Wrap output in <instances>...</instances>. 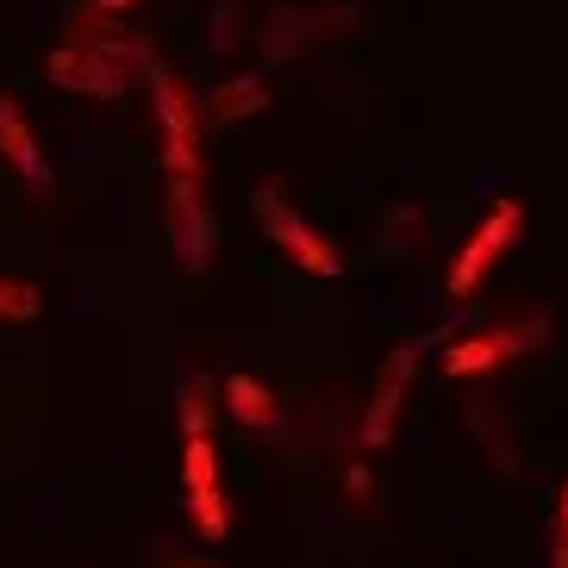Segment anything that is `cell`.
Masks as SVG:
<instances>
[{
	"label": "cell",
	"mask_w": 568,
	"mask_h": 568,
	"mask_svg": "<svg viewBox=\"0 0 568 568\" xmlns=\"http://www.w3.org/2000/svg\"><path fill=\"white\" fill-rule=\"evenodd\" d=\"M125 7H138V0H88V13L106 19V13H125Z\"/></svg>",
	"instance_id": "19"
},
{
	"label": "cell",
	"mask_w": 568,
	"mask_h": 568,
	"mask_svg": "<svg viewBox=\"0 0 568 568\" xmlns=\"http://www.w3.org/2000/svg\"><path fill=\"white\" fill-rule=\"evenodd\" d=\"M175 413H182V437H213V413H219L213 387H206V382H182V387H175Z\"/></svg>",
	"instance_id": "13"
},
{
	"label": "cell",
	"mask_w": 568,
	"mask_h": 568,
	"mask_svg": "<svg viewBox=\"0 0 568 568\" xmlns=\"http://www.w3.org/2000/svg\"><path fill=\"white\" fill-rule=\"evenodd\" d=\"M206 44H213V51H237V44H244V0H213Z\"/></svg>",
	"instance_id": "15"
},
{
	"label": "cell",
	"mask_w": 568,
	"mask_h": 568,
	"mask_svg": "<svg viewBox=\"0 0 568 568\" xmlns=\"http://www.w3.org/2000/svg\"><path fill=\"white\" fill-rule=\"evenodd\" d=\"M151 568H219V562H206V556H194V550H169V544H156Z\"/></svg>",
	"instance_id": "17"
},
{
	"label": "cell",
	"mask_w": 568,
	"mask_h": 568,
	"mask_svg": "<svg viewBox=\"0 0 568 568\" xmlns=\"http://www.w3.org/2000/svg\"><path fill=\"white\" fill-rule=\"evenodd\" d=\"M256 113H268L263 75H232V82H219L213 94L201 101V119H219V125H232V119H256Z\"/></svg>",
	"instance_id": "12"
},
{
	"label": "cell",
	"mask_w": 568,
	"mask_h": 568,
	"mask_svg": "<svg viewBox=\"0 0 568 568\" xmlns=\"http://www.w3.org/2000/svg\"><path fill=\"white\" fill-rule=\"evenodd\" d=\"M0 156L13 163V175H19L26 187H32L38 201H51V194H57L51 156L38 151V138H32V125H26V113H19L13 94H0Z\"/></svg>",
	"instance_id": "9"
},
{
	"label": "cell",
	"mask_w": 568,
	"mask_h": 568,
	"mask_svg": "<svg viewBox=\"0 0 568 568\" xmlns=\"http://www.w3.org/2000/svg\"><path fill=\"white\" fill-rule=\"evenodd\" d=\"M550 332H556V318L537 313V318H525V325H494V332L456 337L450 351H444V375H456V382L487 375V368H500V363H513V356H525L531 344H544Z\"/></svg>",
	"instance_id": "6"
},
{
	"label": "cell",
	"mask_w": 568,
	"mask_h": 568,
	"mask_svg": "<svg viewBox=\"0 0 568 568\" xmlns=\"http://www.w3.org/2000/svg\"><path fill=\"white\" fill-rule=\"evenodd\" d=\"M518 232H525V206H518V201H500L494 213L481 219V225H475V237L456 251V263H450V301H468V294L487 282V268L513 251Z\"/></svg>",
	"instance_id": "7"
},
{
	"label": "cell",
	"mask_w": 568,
	"mask_h": 568,
	"mask_svg": "<svg viewBox=\"0 0 568 568\" xmlns=\"http://www.w3.org/2000/svg\"><path fill=\"white\" fill-rule=\"evenodd\" d=\"M251 206H256V219H263L268 244H275L287 263H301L306 275H325V282H332V275H344V251H337L325 232H313V225H306V219L282 201V187L263 182V187L251 194Z\"/></svg>",
	"instance_id": "3"
},
{
	"label": "cell",
	"mask_w": 568,
	"mask_h": 568,
	"mask_svg": "<svg viewBox=\"0 0 568 568\" xmlns=\"http://www.w3.org/2000/svg\"><path fill=\"white\" fill-rule=\"evenodd\" d=\"M151 44L132 32H69L63 44L51 51L44 75L51 88H69V94H88V101H119V94H132L138 75H151Z\"/></svg>",
	"instance_id": "1"
},
{
	"label": "cell",
	"mask_w": 568,
	"mask_h": 568,
	"mask_svg": "<svg viewBox=\"0 0 568 568\" xmlns=\"http://www.w3.org/2000/svg\"><path fill=\"white\" fill-rule=\"evenodd\" d=\"M351 7H275V13L256 26V57L263 63H294L318 44V38H332L351 26Z\"/></svg>",
	"instance_id": "5"
},
{
	"label": "cell",
	"mask_w": 568,
	"mask_h": 568,
	"mask_svg": "<svg viewBox=\"0 0 568 568\" xmlns=\"http://www.w3.org/2000/svg\"><path fill=\"white\" fill-rule=\"evenodd\" d=\"M206 175H169V244H175V263L187 275H201L213 263V244H219V225H213V206H206Z\"/></svg>",
	"instance_id": "4"
},
{
	"label": "cell",
	"mask_w": 568,
	"mask_h": 568,
	"mask_svg": "<svg viewBox=\"0 0 568 568\" xmlns=\"http://www.w3.org/2000/svg\"><path fill=\"white\" fill-rule=\"evenodd\" d=\"M468 425H475V432H481L487 456H494V463H500L506 475H518V456H513V432H506V418H500V432H494V418H487V400H481V394H475V400H468Z\"/></svg>",
	"instance_id": "14"
},
{
	"label": "cell",
	"mask_w": 568,
	"mask_h": 568,
	"mask_svg": "<svg viewBox=\"0 0 568 568\" xmlns=\"http://www.w3.org/2000/svg\"><path fill=\"white\" fill-rule=\"evenodd\" d=\"M182 481H187V513H194L201 537H206V544H225L232 513H225V487H219L213 437H182Z\"/></svg>",
	"instance_id": "8"
},
{
	"label": "cell",
	"mask_w": 568,
	"mask_h": 568,
	"mask_svg": "<svg viewBox=\"0 0 568 568\" xmlns=\"http://www.w3.org/2000/svg\"><path fill=\"white\" fill-rule=\"evenodd\" d=\"M44 313V301H38V287L32 282H0V318H38Z\"/></svg>",
	"instance_id": "16"
},
{
	"label": "cell",
	"mask_w": 568,
	"mask_h": 568,
	"mask_svg": "<svg viewBox=\"0 0 568 568\" xmlns=\"http://www.w3.org/2000/svg\"><path fill=\"white\" fill-rule=\"evenodd\" d=\"M219 394H225V413H232L244 432H268V425L282 418V400L268 394V382H256V375H244V368H237V375H225V382H219Z\"/></svg>",
	"instance_id": "11"
},
{
	"label": "cell",
	"mask_w": 568,
	"mask_h": 568,
	"mask_svg": "<svg viewBox=\"0 0 568 568\" xmlns=\"http://www.w3.org/2000/svg\"><path fill=\"white\" fill-rule=\"evenodd\" d=\"M550 568H568V487H562V506H556V550H550Z\"/></svg>",
	"instance_id": "18"
},
{
	"label": "cell",
	"mask_w": 568,
	"mask_h": 568,
	"mask_svg": "<svg viewBox=\"0 0 568 568\" xmlns=\"http://www.w3.org/2000/svg\"><path fill=\"white\" fill-rule=\"evenodd\" d=\"M57 568H82V562H57Z\"/></svg>",
	"instance_id": "20"
},
{
	"label": "cell",
	"mask_w": 568,
	"mask_h": 568,
	"mask_svg": "<svg viewBox=\"0 0 568 568\" xmlns=\"http://www.w3.org/2000/svg\"><path fill=\"white\" fill-rule=\"evenodd\" d=\"M406 382H413V351H400L394 363L382 368V382L368 394V413H363V450H382L394 437V418H400V400H406Z\"/></svg>",
	"instance_id": "10"
},
{
	"label": "cell",
	"mask_w": 568,
	"mask_h": 568,
	"mask_svg": "<svg viewBox=\"0 0 568 568\" xmlns=\"http://www.w3.org/2000/svg\"><path fill=\"white\" fill-rule=\"evenodd\" d=\"M151 106H156V132H163V163L169 175H206L201 156V101L175 82V69L151 63Z\"/></svg>",
	"instance_id": "2"
}]
</instances>
